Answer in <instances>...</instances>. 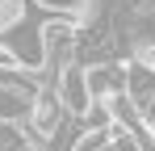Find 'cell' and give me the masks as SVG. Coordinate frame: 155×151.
<instances>
[{
    "mask_svg": "<svg viewBox=\"0 0 155 151\" xmlns=\"http://www.w3.org/2000/svg\"><path fill=\"white\" fill-rule=\"evenodd\" d=\"M54 92H59V101H63V109L71 113V118H84L88 113V105H92V88H88V67L84 63H63L59 67V76H54Z\"/></svg>",
    "mask_w": 155,
    "mask_h": 151,
    "instance_id": "1",
    "label": "cell"
},
{
    "mask_svg": "<svg viewBox=\"0 0 155 151\" xmlns=\"http://www.w3.org/2000/svg\"><path fill=\"white\" fill-rule=\"evenodd\" d=\"M88 88H92V97L97 101H109L117 97V92H126V67L122 63H92L88 67Z\"/></svg>",
    "mask_w": 155,
    "mask_h": 151,
    "instance_id": "2",
    "label": "cell"
},
{
    "mask_svg": "<svg viewBox=\"0 0 155 151\" xmlns=\"http://www.w3.org/2000/svg\"><path fill=\"white\" fill-rule=\"evenodd\" d=\"M126 92L138 105L147 97H155V67L151 63H143V59H134V63H126Z\"/></svg>",
    "mask_w": 155,
    "mask_h": 151,
    "instance_id": "3",
    "label": "cell"
}]
</instances>
